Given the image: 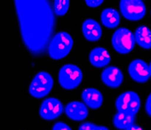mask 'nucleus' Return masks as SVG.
<instances>
[{
	"label": "nucleus",
	"mask_w": 151,
	"mask_h": 130,
	"mask_svg": "<svg viewBox=\"0 0 151 130\" xmlns=\"http://www.w3.org/2000/svg\"><path fill=\"white\" fill-rule=\"evenodd\" d=\"M103 0H86L85 2L87 6L90 7H96L101 5L103 3Z\"/></svg>",
	"instance_id": "21"
},
{
	"label": "nucleus",
	"mask_w": 151,
	"mask_h": 130,
	"mask_svg": "<svg viewBox=\"0 0 151 130\" xmlns=\"http://www.w3.org/2000/svg\"><path fill=\"white\" fill-rule=\"evenodd\" d=\"M53 86V77L48 72L42 71L32 78L29 88V94L35 98H42L50 92Z\"/></svg>",
	"instance_id": "4"
},
{
	"label": "nucleus",
	"mask_w": 151,
	"mask_h": 130,
	"mask_svg": "<svg viewBox=\"0 0 151 130\" xmlns=\"http://www.w3.org/2000/svg\"><path fill=\"white\" fill-rule=\"evenodd\" d=\"M65 113L71 120L80 121L86 118L88 114V110L84 103L72 101L66 105Z\"/></svg>",
	"instance_id": "11"
},
{
	"label": "nucleus",
	"mask_w": 151,
	"mask_h": 130,
	"mask_svg": "<svg viewBox=\"0 0 151 130\" xmlns=\"http://www.w3.org/2000/svg\"><path fill=\"white\" fill-rule=\"evenodd\" d=\"M73 46V40L69 33L59 32L53 37L48 48L47 53L52 59L59 60L67 56Z\"/></svg>",
	"instance_id": "2"
},
{
	"label": "nucleus",
	"mask_w": 151,
	"mask_h": 130,
	"mask_svg": "<svg viewBox=\"0 0 151 130\" xmlns=\"http://www.w3.org/2000/svg\"><path fill=\"white\" fill-rule=\"evenodd\" d=\"M82 32L88 41L96 42L101 38L102 29L96 21L92 18H88L83 22Z\"/></svg>",
	"instance_id": "12"
},
{
	"label": "nucleus",
	"mask_w": 151,
	"mask_h": 130,
	"mask_svg": "<svg viewBox=\"0 0 151 130\" xmlns=\"http://www.w3.org/2000/svg\"><path fill=\"white\" fill-rule=\"evenodd\" d=\"M141 105L139 96L133 91H127L118 96L115 107L118 112L127 113L135 116Z\"/></svg>",
	"instance_id": "6"
},
{
	"label": "nucleus",
	"mask_w": 151,
	"mask_h": 130,
	"mask_svg": "<svg viewBox=\"0 0 151 130\" xmlns=\"http://www.w3.org/2000/svg\"><path fill=\"white\" fill-rule=\"evenodd\" d=\"M82 100L86 106L92 109H98L102 105L104 97L101 91L93 88H87L82 91Z\"/></svg>",
	"instance_id": "13"
},
{
	"label": "nucleus",
	"mask_w": 151,
	"mask_h": 130,
	"mask_svg": "<svg viewBox=\"0 0 151 130\" xmlns=\"http://www.w3.org/2000/svg\"><path fill=\"white\" fill-rule=\"evenodd\" d=\"M96 130H110V129L104 126H97Z\"/></svg>",
	"instance_id": "24"
},
{
	"label": "nucleus",
	"mask_w": 151,
	"mask_h": 130,
	"mask_svg": "<svg viewBox=\"0 0 151 130\" xmlns=\"http://www.w3.org/2000/svg\"><path fill=\"white\" fill-rule=\"evenodd\" d=\"M52 130H72L68 125L63 122H57L53 126Z\"/></svg>",
	"instance_id": "20"
},
{
	"label": "nucleus",
	"mask_w": 151,
	"mask_h": 130,
	"mask_svg": "<svg viewBox=\"0 0 151 130\" xmlns=\"http://www.w3.org/2000/svg\"><path fill=\"white\" fill-rule=\"evenodd\" d=\"M119 7L123 16L129 21L141 20L146 14L145 4L141 0H121Z\"/></svg>",
	"instance_id": "7"
},
{
	"label": "nucleus",
	"mask_w": 151,
	"mask_h": 130,
	"mask_svg": "<svg viewBox=\"0 0 151 130\" xmlns=\"http://www.w3.org/2000/svg\"><path fill=\"white\" fill-rule=\"evenodd\" d=\"M111 43L115 51L121 54H126L133 50L136 41L134 35L129 29L121 27L115 31Z\"/></svg>",
	"instance_id": "5"
},
{
	"label": "nucleus",
	"mask_w": 151,
	"mask_h": 130,
	"mask_svg": "<svg viewBox=\"0 0 151 130\" xmlns=\"http://www.w3.org/2000/svg\"><path fill=\"white\" fill-rule=\"evenodd\" d=\"M14 3L24 45L32 55H42L55 30V13L51 4L45 0H15Z\"/></svg>",
	"instance_id": "1"
},
{
	"label": "nucleus",
	"mask_w": 151,
	"mask_h": 130,
	"mask_svg": "<svg viewBox=\"0 0 151 130\" xmlns=\"http://www.w3.org/2000/svg\"><path fill=\"white\" fill-rule=\"evenodd\" d=\"M149 66H150V76H151V61H150V65H149Z\"/></svg>",
	"instance_id": "25"
},
{
	"label": "nucleus",
	"mask_w": 151,
	"mask_h": 130,
	"mask_svg": "<svg viewBox=\"0 0 151 130\" xmlns=\"http://www.w3.org/2000/svg\"><path fill=\"white\" fill-rule=\"evenodd\" d=\"M145 110L147 113L151 117V93L147 97L145 103Z\"/></svg>",
	"instance_id": "22"
},
{
	"label": "nucleus",
	"mask_w": 151,
	"mask_h": 130,
	"mask_svg": "<svg viewBox=\"0 0 151 130\" xmlns=\"http://www.w3.org/2000/svg\"><path fill=\"white\" fill-rule=\"evenodd\" d=\"M64 107L62 103L55 97H48L44 100L40 107L39 114L44 120H54L62 114Z\"/></svg>",
	"instance_id": "8"
},
{
	"label": "nucleus",
	"mask_w": 151,
	"mask_h": 130,
	"mask_svg": "<svg viewBox=\"0 0 151 130\" xmlns=\"http://www.w3.org/2000/svg\"><path fill=\"white\" fill-rule=\"evenodd\" d=\"M58 80L63 89L67 90L76 89L83 80L82 70L75 64L64 65L58 71Z\"/></svg>",
	"instance_id": "3"
},
{
	"label": "nucleus",
	"mask_w": 151,
	"mask_h": 130,
	"mask_svg": "<svg viewBox=\"0 0 151 130\" xmlns=\"http://www.w3.org/2000/svg\"><path fill=\"white\" fill-rule=\"evenodd\" d=\"M89 61L95 67L101 68L110 64L111 57L107 49L102 47H96L91 51Z\"/></svg>",
	"instance_id": "14"
},
{
	"label": "nucleus",
	"mask_w": 151,
	"mask_h": 130,
	"mask_svg": "<svg viewBox=\"0 0 151 130\" xmlns=\"http://www.w3.org/2000/svg\"><path fill=\"white\" fill-rule=\"evenodd\" d=\"M135 41L138 46L144 49L151 48V30L147 26H138L134 32Z\"/></svg>",
	"instance_id": "16"
},
{
	"label": "nucleus",
	"mask_w": 151,
	"mask_h": 130,
	"mask_svg": "<svg viewBox=\"0 0 151 130\" xmlns=\"http://www.w3.org/2000/svg\"><path fill=\"white\" fill-rule=\"evenodd\" d=\"M126 130H144L141 126H137V125H132V126H130L129 128H128Z\"/></svg>",
	"instance_id": "23"
},
{
	"label": "nucleus",
	"mask_w": 151,
	"mask_h": 130,
	"mask_svg": "<svg viewBox=\"0 0 151 130\" xmlns=\"http://www.w3.org/2000/svg\"><path fill=\"white\" fill-rule=\"evenodd\" d=\"M101 24L109 29L117 27L121 21L120 14L113 8H105L101 13Z\"/></svg>",
	"instance_id": "15"
},
{
	"label": "nucleus",
	"mask_w": 151,
	"mask_h": 130,
	"mask_svg": "<svg viewBox=\"0 0 151 130\" xmlns=\"http://www.w3.org/2000/svg\"><path fill=\"white\" fill-rule=\"evenodd\" d=\"M101 79L104 85L112 89H116L122 84L124 75L119 68L115 66H110L103 69Z\"/></svg>",
	"instance_id": "10"
},
{
	"label": "nucleus",
	"mask_w": 151,
	"mask_h": 130,
	"mask_svg": "<svg viewBox=\"0 0 151 130\" xmlns=\"http://www.w3.org/2000/svg\"><path fill=\"white\" fill-rule=\"evenodd\" d=\"M96 125L91 122H86L79 126L78 130H96Z\"/></svg>",
	"instance_id": "19"
},
{
	"label": "nucleus",
	"mask_w": 151,
	"mask_h": 130,
	"mask_svg": "<svg viewBox=\"0 0 151 130\" xmlns=\"http://www.w3.org/2000/svg\"><path fill=\"white\" fill-rule=\"evenodd\" d=\"M69 7L68 0H55L53 3V10L58 16H63L67 13Z\"/></svg>",
	"instance_id": "18"
},
{
	"label": "nucleus",
	"mask_w": 151,
	"mask_h": 130,
	"mask_svg": "<svg viewBox=\"0 0 151 130\" xmlns=\"http://www.w3.org/2000/svg\"><path fill=\"white\" fill-rule=\"evenodd\" d=\"M135 116L124 112H118L114 116L112 122L115 128L121 130H126L134 125Z\"/></svg>",
	"instance_id": "17"
},
{
	"label": "nucleus",
	"mask_w": 151,
	"mask_h": 130,
	"mask_svg": "<svg viewBox=\"0 0 151 130\" xmlns=\"http://www.w3.org/2000/svg\"><path fill=\"white\" fill-rule=\"evenodd\" d=\"M128 72L132 80L137 83H145L150 77V66L142 59H135L131 61Z\"/></svg>",
	"instance_id": "9"
}]
</instances>
